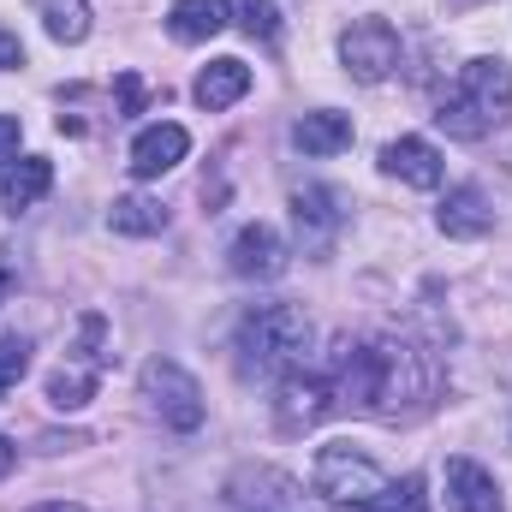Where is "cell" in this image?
<instances>
[{"label": "cell", "instance_id": "6da1fadb", "mask_svg": "<svg viewBox=\"0 0 512 512\" xmlns=\"http://www.w3.org/2000/svg\"><path fill=\"white\" fill-rule=\"evenodd\" d=\"M507 114H512V66L507 60H465L459 84L435 108V126L447 137H459V143H477L495 126H507Z\"/></svg>", "mask_w": 512, "mask_h": 512}, {"label": "cell", "instance_id": "7a4b0ae2", "mask_svg": "<svg viewBox=\"0 0 512 512\" xmlns=\"http://www.w3.org/2000/svg\"><path fill=\"white\" fill-rule=\"evenodd\" d=\"M233 352L245 376H292L310 352V316L298 304H256L233 334Z\"/></svg>", "mask_w": 512, "mask_h": 512}, {"label": "cell", "instance_id": "3957f363", "mask_svg": "<svg viewBox=\"0 0 512 512\" xmlns=\"http://www.w3.org/2000/svg\"><path fill=\"white\" fill-rule=\"evenodd\" d=\"M143 399H149V411H155L167 429H197L203 411H209L197 376H191L185 364H173V358H149V364H143Z\"/></svg>", "mask_w": 512, "mask_h": 512}, {"label": "cell", "instance_id": "277c9868", "mask_svg": "<svg viewBox=\"0 0 512 512\" xmlns=\"http://www.w3.org/2000/svg\"><path fill=\"white\" fill-rule=\"evenodd\" d=\"M387 489V471L358 453V447H322L316 453V495H328L334 507H352V501H376Z\"/></svg>", "mask_w": 512, "mask_h": 512}, {"label": "cell", "instance_id": "5b68a950", "mask_svg": "<svg viewBox=\"0 0 512 512\" xmlns=\"http://www.w3.org/2000/svg\"><path fill=\"white\" fill-rule=\"evenodd\" d=\"M340 60L358 84H382L387 72L399 66V30L387 18H358L346 36H340Z\"/></svg>", "mask_w": 512, "mask_h": 512}, {"label": "cell", "instance_id": "8992f818", "mask_svg": "<svg viewBox=\"0 0 512 512\" xmlns=\"http://www.w3.org/2000/svg\"><path fill=\"white\" fill-rule=\"evenodd\" d=\"M227 501H233V512H310L304 489L286 471H268V465H245L227 483Z\"/></svg>", "mask_w": 512, "mask_h": 512}, {"label": "cell", "instance_id": "52a82bcc", "mask_svg": "<svg viewBox=\"0 0 512 512\" xmlns=\"http://www.w3.org/2000/svg\"><path fill=\"white\" fill-rule=\"evenodd\" d=\"M292 221H298V245H304V251H328L334 233L346 227L340 191H328V185H304V191H292Z\"/></svg>", "mask_w": 512, "mask_h": 512}, {"label": "cell", "instance_id": "ba28073f", "mask_svg": "<svg viewBox=\"0 0 512 512\" xmlns=\"http://www.w3.org/2000/svg\"><path fill=\"white\" fill-rule=\"evenodd\" d=\"M227 262H233L239 280H280L286 274V245H280V233L268 221H251V227H239Z\"/></svg>", "mask_w": 512, "mask_h": 512}, {"label": "cell", "instance_id": "9c48e42d", "mask_svg": "<svg viewBox=\"0 0 512 512\" xmlns=\"http://www.w3.org/2000/svg\"><path fill=\"white\" fill-rule=\"evenodd\" d=\"M334 411V387H328V376H280V429H310V423H322Z\"/></svg>", "mask_w": 512, "mask_h": 512}, {"label": "cell", "instance_id": "30bf717a", "mask_svg": "<svg viewBox=\"0 0 512 512\" xmlns=\"http://www.w3.org/2000/svg\"><path fill=\"white\" fill-rule=\"evenodd\" d=\"M185 149H191L185 126H173V120L143 126L137 143H131V173H137V179H161V173H173V167L185 161Z\"/></svg>", "mask_w": 512, "mask_h": 512}, {"label": "cell", "instance_id": "8fae6325", "mask_svg": "<svg viewBox=\"0 0 512 512\" xmlns=\"http://www.w3.org/2000/svg\"><path fill=\"white\" fill-rule=\"evenodd\" d=\"M382 167L411 191H435L441 185V149L429 137H393L382 149Z\"/></svg>", "mask_w": 512, "mask_h": 512}, {"label": "cell", "instance_id": "7c38bea8", "mask_svg": "<svg viewBox=\"0 0 512 512\" xmlns=\"http://www.w3.org/2000/svg\"><path fill=\"white\" fill-rule=\"evenodd\" d=\"M447 507L453 512H507L495 477L477 459H447Z\"/></svg>", "mask_w": 512, "mask_h": 512}, {"label": "cell", "instance_id": "4fadbf2b", "mask_svg": "<svg viewBox=\"0 0 512 512\" xmlns=\"http://www.w3.org/2000/svg\"><path fill=\"white\" fill-rule=\"evenodd\" d=\"M245 90H251V66L245 60H209L203 72H197V84H191V96L209 108V114H221V108H233V102H245Z\"/></svg>", "mask_w": 512, "mask_h": 512}, {"label": "cell", "instance_id": "5bb4252c", "mask_svg": "<svg viewBox=\"0 0 512 512\" xmlns=\"http://www.w3.org/2000/svg\"><path fill=\"white\" fill-rule=\"evenodd\" d=\"M435 221H441L447 239H483V233L495 227V209H489V197H483L477 185H453Z\"/></svg>", "mask_w": 512, "mask_h": 512}, {"label": "cell", "instance_id": "9a60e30c", "mask_svg": "<svg viewBox=\"0 0 512 512\" xmlns=\"http://www.w3.org/2000/svg\"><path fill=\"white\" fill-rule=\"evenodd\" d=\"M227 24H233V0H173V12H167L173 42H209Z\"/></svg>", "mask_w": 512, "mask_h": 512}, {"label": "cell", "instance_id": "2e32d148", "mask_svg": "<svg viewBox=\"0 0 512 512\" xmlns=\"http://www.w3.org/2000/svg\"><path fill=\"white\" fill-rule=\"evenodd\" d=\"M48 185H54V167H48L42 155H24V161H12V167L0 173V197H6L12 215H24L30 203H42Z\"/></svg>", "mask_w": 512, "mask_h": 512}, {"label": "cell", "instance_id": "e0dca14e", "mask_svg": "<svg viewBox=\"0 0 512 512\" xmlns=\"http://www.w3.org/2000/svg\"><path fill=\"white\" fill-rule=\"evenodd\" d=\"M292 143H298L304 155H340V149H352V120H346V114H334V108L304 114V120L292 126Z\"/></svg>", "mask_w": 512, "mask_h": 512}, {"label": "cell", "instance_id": "ac0fdd59", "mask_svg": "<svg viewBox=\"0 0 512 512\" xmlns=\"http://www.w3.org/2000/svg\"><path fill=\"white\" fill-rule=\"evenodd\" d=\"M108 227H114V233H126V239H149V233H161V227H167V209H161L155 197H114Z\"/></svg>", "mask_w": 512, "mask_h": 512}, {"label": "cell", "instance_id": "d6986e66", "mask_svg": "<svg viewBox=\"0 0 512 512\" xmlns=\"http://www.w3.org/2000/svg\"><path fill=\"white\" fill-rule=\"evenodd\" d=\"M42 24L54 42H84L90 36V0H42Z\"/></svg>", "mask_w": 512, "mask_h": 512}, {"label": "cell", "instance_id": "ffe728a7", "mask_svg": "<svg viewBox=\"0 0 512 512\" xmlns=\"http://www.w3.org/2000/svg\"><path fill=\"white\" fill-rule=\"evenodd\" d=\"M90 393H96V364H84V370H54V376H48V399H54L60 411L90 405Z\"/></svg>", "mask_w": 512, "mask_h": 512}, {"label": "cell", "instance_id": "44dd1931", "mask_svg": "<svg viewBox=\"0 0 512 512\" xmlns=\"http://www.w3.org/2000/svg\"><path fill=\"white\" fill-rule=\"evenodd\" d=\"M334 512H423V483L405 477V483H387L376 501H352V507H334Z\"/></svg>", "mask_w": 512, "mask_h": 512}, {"label": "cell", "instance_id": "7402d4cb", "mask_svg": "<svg viewBox=\"0 0 512 512\" xmlns=\"http://www.w3.org/2000/svg\"><path fill=\"white\" fill-rule=\"evenodd\" d=\"M239 24L251 30L256 42H268V48L280 42V6H274V0H245V6H239Z\"/></svg>", "mask_w": 512, "mask_h": 512}, {"label": "cell", "instance_id": "603a6c76", "mask_svg": "<svg viewBox=\"0 0 512 512\" xmlns=\"http://www.w3.org/2000/svg\"><path fill=\"white\" fill-rule=\"evenodd\" d=\"M24 370H30V340H18V334H6V340H0V393H12Z\"/></svg>", "mask_w": 512, "mask_h": 512}, {"label": "cell", "instance_id": "cb8c5ba5", "mask_svg": "<svg viewBox=\"0 0 512 512\" xmlns=\"http://www.w3.org/2000/svg\"><path fill=\"white\" fill-rule=\"evenodd\" d=\"M18 137H24L18 114H0V161H12V155H18Z\"/></svg>", "mask_w": 512, "mask_h": 512}, {"label": "cell", "instance_id": "d4e9b609", "mask_svg": "<svg viewBox=\"0 0 512 512\" xmlns=\"http://www.w3.org/2000/svg\"><path fill=\"white\" fill-rule=\"evenodd\" d=\"M12 66H24V42L0 24V72H12Z\"/></svg>", "mask_w": 512, "mask_h": 512}, {"label": "cell", "instance_id": "484cf974", "mask_svg": "<svg viewBox=\"0 0 512 512\" xmlns=\"http://www.w3.org/2000/svg\"><path fill=\"white\" fill-rule=\"evenodd\" d=\"M137 108H143V84H137V78H120V114H137Z\"/></svg>", "mask_w": 512, "mask_h": 512}, {"label": "cell", "instance_id": "4316f807", "mask_svg": "<svg viewBox=\"0 0 512 512\" xmlns=\"http://www.w3.org/2000/svg\"><path fill=\"white\" fill-rule=\"evenodd\" d=\"M12 465H18V447H12V441H6V435H0V477H6V471H12Z\"/></svg>", "mask_w": 512, "mask_h": 512}, {"label": "cell", "instance_id": "83f0119b", "mask_svg": "<svg viewBox=\"0 0 512 512\" xmlns=\"http://www.w3.org/2000/svg\"><path fill=\"white\" fill-rule=\"evenodd\" d=\"M30 512H84V507H72V501H42V507H30Z\"/></svg>", "mask_w": 512, "mask_h": 512}, {"label": "cell", "instance_id": "f1b7e54d", "mask_svg": "<svg viewBox=\"0 0 512 512\" xmlns=\"http://www.w3.org/2000/svg\"><path fill=\"white\" fill-rule=\"evenodd\" d=\"M6 292H12V274H6V268H0V304H6Z\"/></svg>", "mask_w": 512, "mask_h": 512}]
</instances>
